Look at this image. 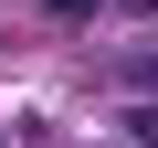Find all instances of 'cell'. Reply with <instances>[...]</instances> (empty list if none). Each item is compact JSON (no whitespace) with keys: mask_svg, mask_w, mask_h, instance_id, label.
<instances>
[{"mask_svg":"<svg viewBox=\"0 0 158 148\" xmlns=\"http://www.w3.org/2000/svg\"><path fill=\"white\" fill-rule=\"evenodd\" d=\"M42 11H53V21H85V11H95V0H42Z\"/></svg>","mask_w":158,"mask_h":148,"instance_id":"6da1fadb","label":"cell"},{"mask_svg":"<svg viewBox=\"0 0 158 148\" xmlns=\"http://www.w3.org/2000/svg\"><path fill=\"white\" fill-rule=\"evenodd\" d=\"M137 137H148V148H158V106H137Z\"/></svg>","mask_w":158,"mask_h":148,"instance_id":"7a4b0ae2","label":"cell"}]
</instances>
